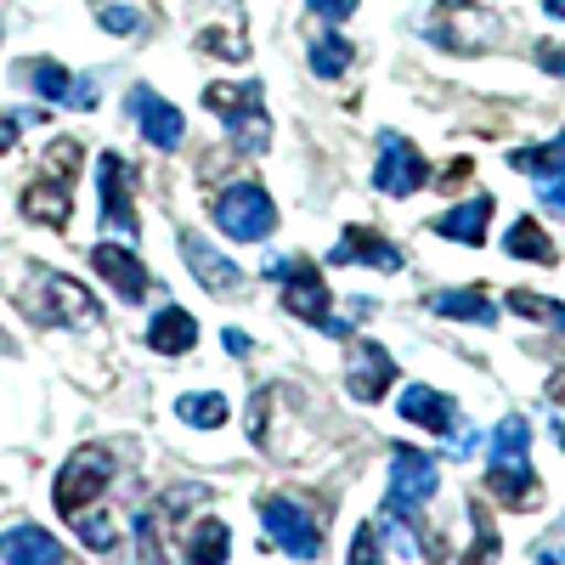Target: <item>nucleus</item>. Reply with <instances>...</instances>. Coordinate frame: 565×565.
<instances>
[{
	"mask_svg": "<svg viewBox=\"0 0 565 565\" xmlns=\"http://www.w3.org/2000/svg\"><path fill=\"white\" fill-rule=\"evenodd\" d=\"M74 170H79V141L57 136L52 148H45V159L34 164L29 175V193H23V215L63 232L68 226V186H74Z\"/></svg>",
	"mask_w": 565,
	"mask_h": 565,
	"instance_id": "nucleus-1",
	"label": "nucleus"
},
{
	"mask_svg": "<svg viewBox=\"0 0 565 565\" xmlns=\"http://www.w3.org/2000/svg\"><path fill=\"white\" fill-rule=\"evenodd\" d=\"M29 282H34V289H23V311H29L34 322H45V328H79V322L97 328V300H90L79 282H68L63 271L34 266Z\"/></svg>",
	"mask_w": 565,
	"mask_h": 565,
	"instance_id": "nucleus-2",
	"label": "nucleus"
},
{
	"mask_svg": "<svg viewBox=\"0 0 565 565\" xmlns=\"http://www.w3.org/2000/svg\"><path fill=\"white\" fill-rule=\"evenodd\" d=\"M210 210H215V226L226 232V238H238V244H260V238H271V226H277V210L266 199V186H255V181L226 186Z\"/></svg>",
	"mask_w": 565,
	"mask_h": 565,
	"instance_id": "nucleus-3",
	"label": "nucleus"
},
{
	"mask_svg": "<svg viewBox=\"0 0 565 565\" xmlns=\"http://www.w3.org/2000/svg\"><path fill=\"white\" fill-rule=\"evenodd\" d=\"M266 271L271 277H289V282H282V306H289L295 317L317 322L322 334H345V322L328 311V282H322V271L311 260H271Z\"/></svg>",
	"mask_w": 565,
	"mask_h": 565,
	"instance_id": "nucleus-4",
	"label": "nucleus"
},
{
	"mask_svg": "<svg viewBox=\"0 0 565 565\" xmlns=\"http://www.w3.org/2000/svg\"><path fill=\"white\" fill-rule=\"evenodd\" d=\"M114 481V452L103 447H79L63 469H57V509L63 521H79V514L97 503V492Z\"/></svg>",
	"mask_w": 565,
	"mask_h": 565,
	"instance_id": "nucleus-5",
	"label": "nucleus"
},
{
	"mask_svg": "<svg viewBox=\"0 0 565 565\" xmlns=\"http://www.w3.org/2000/svg\"><path fill=\"white\" fill-rule=\"evenodd\" d=\"M436 492H441V469H436V458H430V452H418V447H396V452H391V514H396V521L418 514Z\"/></svg>",
	"mask_w": 565,
	"mask_h": 565,
	"instance_id": "nucleus-6",
	"label": "nucleus"
},
{
	"mask_svg": "<svg viewBox=\"0 0 565 565\" xmlns=\"http://www.w3.org/2000/svg\"><path fill=\"white\" fill-rule=\"evenodd\" d=\"M260 526H266V537L289 559H317V548H322L317 521L306 514V503H295V498H266L260 503Z\"/></svg>",
	"mask_w": 565,
	"mask_h": 565,
	"instance_id": "nucleus-7",
	"label": "nucleus"
},
{
	"mask_svg": "<svg viewBox=\"0 0 565 565\" xmlns=\"http://www.w3.org/2000/svg\"><path fill=\"white\" fill-rule=\"evenodd\" d=\"M424 175H430V164L418 159L413 141L396 136V130H385L380 136V164H373V186L391 193V199H407V193H418V186H424Z\"/></svg>",
	"mask_w": 565,
	"mask_h": 565,
	"instance_id": "nucleus-8",
	"label": "nucleus"
},
{
	"mask_svg": "<svg viewBox=\"0 0 565 565\" xmlns=\"http://www.w3.org/2000/svg\"><path fill=\"white\" fill-rule=\"evenodd\" d=\"M492 34H498V23L476 7H458V0L441 7V18L430 23V40H441V52H452V57H476Z\"/></svg>",
	"mask_w": 565,
	"mask_h": 565,
	"instance_id": "nucleus-9",
	"label": "nucleus"
},
{
	"mask_svg": "<svg viewBox=\"0 0 565 565\" xmlns=\"http://www.w3.org/2000/svg\"><path fill=\"white\" fill-rule=\"evenodd\" d=\"M391 380H396V356H391L385 345L362 340V345L351 351V367H345L351 396H356V402H380V396L391 391Z\"/></svg>",
	"mask_w": 565,
	"mask_h": 565,
	"instance_id": "nucleus-10",
	"label": "nucleus"
},
{
	"mask_svg": "<svg viewBox=\"0 0 565 565\" xmlns=\"http://www.w3.org/2000/svg\"><path fill=\"white\" fill-rule=\"evenodd\" d=\"M97 181H103V226L136 238V204H130V170H125V159L119 153H103Z\"/></svg>",
	"mask_w": 565,
	"mask_h": 565,
	"instance_id": "nucleus-11",
	"label": "nucleus"
},
{
	"mask_svg": "<svg viewBox=\"0 0 565 565\" xmlns=\"http://www.w3.org/2000/svg\"><path fill=\"white\" fill-rule=\"evenodd\" d=\"M181 255H186V266H193V277L204 282L210 295H244V271L232 266L226 255H215L199 232H181Z\"/></svg>",
	"mask_w": 565,
	"mask_h": 565,
	"instance_id": "nucleus-12",
	"label": "nucleus"
},
{
	"mask_svg": "<svg viewBox=\"0 0 565 565\" xmlns=\"http://www.w3.org/2000/svg\"><path fill=\"white\" fill-rule=\"evenodd\" d=\"M328 260L334 266H380V271H402V249L391 238H380L373 226H351L345 238L328 249Z\"/></svg>",
	"mask_w": 565,
	"mask_h": 565,
	"instance_id": "nucleus-13",
	"label": "nucleus"
},
{
	"mask_svg": "<svg viewBox=\"0 0 565 565\" xmlns=\"http://www.w3.org/2000/svg\"><path fill=\"white\" fill-rule=\"evenodd\" d=\"M130 114H136V125H141V136H148L153 141V148H175V141H181V114L159 97V90L153 85H136L130 90Z\"/></svg>",
	"mask_w": 565,
	"mask_h": 565,
	"instance_id": "nucleus-14",
	"label": "nucleus"
},
{
	"mask_svg": "<svg viewBox=\"0 0 565 565\" xmlns=\"http://www.w3.org/2000/svg\"><path fill=\"white\" fill-rule=\"evenodd\" d=\"M402 418L424 424V430H436V436H458V407L441 391H430V385H407L402 391ZM458 447H469V436H458Z\"/></svg>",
	"mask_w": 565,
	"mask_h": 565,
	"instance_id": "nucleus-15",
	"label": "nucleus"
},
{
	"mask_svg": "<svg viewBox=\"0 0 565 565\" xmlns=\"http://www.w3.org/2000/svg\"><path fill=\"white\" fill-rule=\"evenodd\" d=\"M90 266H97V271L114 282L125 306H136L141 295H148V266H141L130 249H119V244H97V249H90Z\"/></svg>",
	"mask_w": 565,
	"mask_h": 565,
	"instance_id": "nucleus-16",
	"label": "nucleus"
},
{
	"mask_svg": "<svg viewBox=\"0 0 565 565\" xmlns=\"http://www.w3.org/2000/svg\"><path fill=\"white\" fill-rule=\"evenodd\" d=\"M487 492L509 509H521L537 498V476H532V458H487Z\"/></svg>",
	"mask_w": 565,
	"mask_h": 565,
	"instance_id": "nucleus-17",
	"label": "nucleus"
},
{
	"mask_svg": "<svg viewBox=\"0 0 565 565\" xmlns=\"http://www.w3.org/2000/svg\"><path fill=\"white\" fill-rule=\"evenodd\" d=\"M29 79H34V90H40L45 103H63V108H79V114L97 108V85H90V79H74L63 63H34Z\"/></svg>",
	"mask_w": 565,
	"mask_h": 565,
	"instance_id": "nucleus-18",
	"label": "nucleus"
},
{
	"mask_svg": "<svg viewBox=\"0 0 565 565\" xmlns=\"http://www.w3.org/2000/svg\"><path fill=\"white\" fill-rule=\"evenodd\" d=\"M0 565H63V548L40 526H12L0 532Z\"/></svg>",
	"mask_w": 565,
	"mask_h": 565,
	"instance_id": "nucleus-19",
	"label": "nucleus"
},
{
	"mask_svg": "<svg viewBox=\"0 0 565 565\" xmlns=\"http://www.w3.org/2000/svg\"><path fill=\"white\" fill-rule=\"evenodd\" d=\"M148 345L159 351V356H186L199 345V322L186 317L181 306H164L159 317H153V328H148Z\"/></svg>",
	"mask_w": 565,
	"mask_h": 565,
	"instance_id": "nucleus-20",
	"label": "nucleus"
},
{
	"mask_svg": "<svg viewBox=\"0 0 565 565\" xmlns=\"http://www.w3.org/2000/svg\"><path fill=\"white\" fill-rule=\"evenodd\" d=\"M424 306H430L436 317H458V322H481V328H492V322H498V306L487 300V289H436V295L424 300Z\"/></svg>",
	"mask_w": 565,
	"mask_h": 565,
	"instance_id": "nucleus-21",
	"label": "nucleus"
},
{
	"mask_svg": "<svg viewBox=\"0 0 565 565\" xmlns=\"http://www.w3.org/2000/svg\"><path fill=\"white\" fill-rule=\"evenodd\" d=\"M487 226H492V199L487 193L458 204V210H447L436 221V232H441V238H452V244H487Z\"/></svg>",
	"mask_w": 565,
	"mask_h": 565,
	"instance_id": "nucleus-22",
	"label": "nucleus"
},
{
	"mask_svg": "<svg viewBox=\"0 0 565 565\" xmlns=\"http://www.w3.org/2000/svg\"><path fill=\"white\" fill-rule=\"evenodd\" d=\"M204 108L221 114L226 130H232V125H244V119L260 114V85H255V79H244V85H210V90H204Z\"/></svg>",
	"mask_w": 565,
	"mask_h": 565,
	"instance_id": "nucleus-23",
	"label": "nucleus"
},
{
	"mask_svg": "<svg viewBox=\"0 0 565 565\" xmlns=\"http://www.w3.org/2000/svg\"><path fill=\"white\" fill-rule=\"evenodd\" d=\"M226 548H232V532L215 521V514H204V521L193 526V537H186V559L193 565H226Z\"/></svg>",
	"mask_w": 565,
	"mask_h": 565,
	"instance_id": "nucleus-24",
	"label": "nucleus"
},
{
	"mask_svg": "<svg viewBox=\"0 0 565 565\" xmlns=\"http://www.w3.org/2000/svg\"><path fill=\"white\" fill-rule=\"evenodd\" d=\"M503 249L514 255V260H537V266H548L554 260V238H548V232L526 215V221H514L509 226V238H503Z\"/></svg>",
	"mask_w": 565,
	"mask_h": 565,
	"instance_id": "nucleus-25",
	"label": "nucleus"
},
{
	"mask_svg": "<svg viewBox=\"0 0 565 565\" xmlns=\"http://www.w3.org/2000/svg\"><path fill=\"white\" fill-rule=\"evenodd\" d=\"M509 164L526 170V175H565V130L554 141H543V148H514Z\"/></svg>",
	"mask_w": 565,
	"mask_h": 565,
	"instance_id": "nucleus-26",
	"label": "nucleus"
},
{
	"mask_svg": "<svg viewBox=\"0 0 565 565\" xmlns=\"http://www.w3.org/2000/svg\"><path fill=\"white\" fill-rule=\"evenodd\" d=\"M175 418H186L193 430H221V424H226V396H215V391H193V396H181V402H175Z\"/></svg>",
	"mask_w": 565,
	"mask_h": 565,
	"instance_id": "nucleus-27",
	"label": "nucleus"
},
{
	"mask_svg": "<svg viewBox=\"0 0 565 565\" xmlns=\"http://www.w3.org/2000/svg\"><path fill=\"white\" fill-rule=\"evenodd\" d=\"M351 68V45L340 40V34H322L317 45H311V74H322V79H340Z\"/></svg>",
	"mask_w": 565,
	"mask_h": 565,
	"instance_id": "nucleus-28",
	"label": "nucleus"
},
{
	"mask_svg": "<svg viewBox=\"0 0 565 565\" xmlns=\"http://www.w3.org/2000/svg\"><path fill=\"white\" fill-rule=\"evenodd\" d=\"M509 311H521V317H532V322H554V334H565V306H554V300H543V295L514 289V295H509Z\"/></svg>",
	"mask_w": 565,
	"mask_h": 565,
	"instance_id": "nucleus-29",
	"label": "nucleus"
},
{
	"mask_svg": "<svg viewBox=\"0 0 565 565\" xmlns=\"http://www.w3.org/2000/svg\"><path fill=\"white\" fill-rule=\"evenodd\" d=\"M532 447V424L526 418H503L492 430V458H521Z\"/></svg>",
	"mask_w": 565,
	"mask_h": 565,
	"instance_id": "nucleus-30",
	"label": "nucleus"
},
{
	"mask_svg": "<svg viewBox=\"0 0 565 565\" xmlns=\"http://www.w3.org/2000/svg\"><path fill=\"white\" fill-rule=\"evenodd\" d=\"M463 559H469V565H492V559H498V532L487 526V514H476V543H469Z\"/></svg>",
	"mask_w": 565,
	"mask_h": 565,
	"instance_id": "nucleus-31",
	"label": "nucleus"
},
{
	"mask_svg": "<svg viewBox=\"0 0 565 565\" xmlns=\"http://www.w3.org/2000/svg\"><path fill=\"white\" fill-rule=\"evenodd\" d=\"M532 554H537V565H565V521H559L554 532H543Z\"/></svg>",
	"mask_w": 565,
	"mask_h": 565,
	"instance_id": "nucleus-32",
	"label": "nucleus"
},
{
	"mask_svg": "<svg viewBox=\"0 0 565 565\" xmlns=\"http://www.w3.org/2000/svg\"><path fill=\"white\" fill-rule=\"evenodd\" d=\"M345 565H385V559H380V543H373V526H362V532L351 537V554H345Z\"/></svg>",
	"mask_w": 565,
	"mask_h": 565,
	"instance_id": "nucleus-33",
	"label": "nucleus"
},
{
	"mask_svg": "<svg viewBox=\"0 0 565 565\" xmlns=\"http://www.w3.org/2000/svg\"><path fill=\"white\" fill-rule=\"evenodd\" d=\"M103 29H108V34H136L141 18H136L130 7H103Z\"/></svg>",
	"mask_w": 565,
	"mask_h": 565,
	"instance_id": "nucleus-34",
	"label": "nucleus"
},
{
	"mask_svg": "<svg viewBox=\"0 0 565 565\" xmlns=\"http://www.w3.org/2000/svg\"><path fill=\"white\" fill-rule=\"evenodd\" d=\"M311 12H317V18H328V23H340V18H351V12H356V0H311Z\"/></svg>",
	"mask_w": 565,
	"mask_h": 565,
	"instance_id": "nucleus-35",
	"label": "nucleus"
},
{
	"mask_svg": "<svg viewBox=\"0 0 565 565\" xmlns=\"http://www.w3.org/2000/svg\"><path fill=\"white\" fill-rule=\"evenodd\" d=\"M23 125H29L23 114H0V153L18 148V130H23Z\"/></svg>",
	"mask_w": 565,
	"mask_h": 565,
	"instance_id": "nucleus-36",
	"label": "nucleus"
},
{
	"mask_svg": "<svg viewBox=\"0 0 565 565\" xmlns=\"http://www.w3.org/2000/svg\"><path fill=\"white\" fill-rule=\"evenodd\" d=\"M537 68H548V74L565 79V45H548V40H543V45H537Z\"/></svg>",
	"mask_w": 565,
	"mask_h": 565,
	"instance_id": "nucleus-37",
	"label": "nucleus"
},
{
	"mask_svg": "<svg viewBox=\"0 0 565 565\" xmlns=\"http://www.w3.org/2000/svg\"><path fill=\"white\" fill-rule=\"evenodd\" d=\"M543 204H548V210H565V175H554V181H548V193H543Z\"/></svg>",
	"mask_w": 565,
	"mask_h": 565,
	"instance_id": "nucleus-38",
	"label": "nucleus"
},
{
	"mask_svg": "<svg viewBox=\"0 0 565 565\" xmlns=\"http://www.w3.org/2000/svg\"><path fill=\"white\" fill-rule=\"evenodd\" d=\"M226 351H232V356H244V351H249V334H238V328H226Z\"/></svg>",
	"mask_w": 565,
	"mask_h": 565,
	"instance_id": "nucleus-39",
	"label": "nucleus"
},
{
	"mask_svg": "<svg viewBox=\"0 0 565 565\" xmlns=\"http://www.w3.org/2000/svg\"><path fill=\"white\" fill-rule=\"evenodd\" d=\"M548 396H554V402H565V367H559L554 380H548Z\"/></svg>",
	"mask_w": 565,
	"mask_h": 565,
	"instance_id": "nucleus-40",
	"label": "nucleus"
},
{
	"mask_svg": "<svg viewBox=\"0 0 565 565\" xmlns=\"http://www.w3.org/2000/svg\"><path fill=\"white\" fill-rule=\"evenodd\" d=\"M548 12H554V18L565 23V0H548Z\"/></svg>",
	"mask_w": 565,
	"mask_h": 565,
	"instance_id": "nucleus-41",
	"label": "nucleus"
},
{
	"mask_svg": "<svg viewBox=\"0 0 565 565\" xmlns=\"http://www.w3.org/2000/svg\"><path fill=\"white\" fill-rule=\"evenodd\" d=\"M7 351H12V340H7V334H0V356H7Z\"/></svg>",
	"mask_w": 565,
	"mask_h": 565,
	"instance_id": "nucleus-42",
	"label": "nucleus"
},
{
	"mask_svg": "<svg viewBox=\"0 0 565 565\" xmlns=\"http://www.w3.org/2000/svg\"><path fill=\"white\" fill-rule=\"evenodd\" d=\"M559 447H565V424H559Z\"/></svg>",
	"mask_w": 565,
	"mask_h": 565,
	"instance_id": "nucleus-43",
	"label": "nucleus"
}]
</instances>
